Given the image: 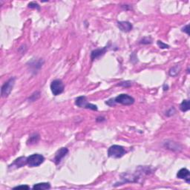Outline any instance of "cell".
<instances>
[{
    "mask_svg": "<svg viewBox=\"0 0 190 190\" xmlns=\"http://www.w3.org/2000/svg\"><path fill=\"white\" fill-rule=\"evenodd\" d=\"M157 46H158L159 47L161 48V49H165V48H169V46H168V45L164 43V42H163L162 41L158 40V41H157Z\"/></svg>",
    "mask_w": 190,
    "mask_h": 190,
    "instance_id": "cell-17",
    "label": "cell"
},
{
    "mask_svg": "<svg viewBox=\"0 0 190 190\" xmlns=\"http://www.w3.org/2000/svg\"><path fill=\"white\" fill-rule=\"evenodd\" d=\"M75 104L80 108H85L94 111H97V106L96 105H94V104L88 103L86 97L85 96L79 97L77 98L76 100H75Z\"/></svg>",
    "mask_w": 190,
    "mask_h": 190,
    "instance_id": "cell-3",
    "label": "cell"
},
{
    "mask_svg": "<svg viewBox=\"0 0 190 190\" xmlns=\"http://www.w3.org/2000/svg\"><path fill=\"white\" fill-rule=\"evenodd\" d=\"M45 157L39 154H34L27 157V164L30 167H36L39 166L44 162Z\"/></svg>",
    "mask_w": 190,
    "mask_h": 190,
    "instance_id": "cell-2",
    "label": "cell"
},
{
    "mask_svg": "<svg viewBox=\"0 0 190 190\" xmlns=\"http://www.w3.org/2000/svg\"><path fill=\"white\" fill-rule=\"evenodd\" d=\"M14 189H29L30 187L27 185H21V186H17L16 187L14 188Z\"/></svg>",
    "mask_w": 190,
    "mask_h": 190,
    "instance_id": "cell-20",
    "label": "cell"
},
{
    "mask_svg": "<svg viewBox=\"0 0 190 190\" xmlns=\"http://www.w3.org/2000/svg\"><path fill=\"white\" fill-rule=\"evenodd\" d=\"M182 31L185 32L188 35H189V25H186V26H184V28H182Z\"/></svg>",
    "mask_w": 190,
    "mask_h": 190,
    "instance_id": "cell-22",
    "label": "cell"
},
{
    "mask_svg": "<svg viewBox=\"0 0 190 190\" xmlns=\"http://www.w3.org/2000/svg\"><path fill=\"white\" fill-rule=\"evenodd\" d=\"M177 177L180 179H184L186 180V181L189 184L190 183V175H189V171L186 168H183L179 170L177 172Z\"/></svg>",
    "mask_w": 190,
    "mask_h": 190,
    "instance_id": "cell-9",
    "label": "cell"
},
{
    "mask_svg": "<svg viewBox=\"0 0 190 190\" xmlns=\"http://www.w3.org/2000/svg\"><path fill=\"white\" fill-rule=\"evenodd\" d=\"M28 8L37 9V10H40V7H39V5L37 4V3L34 2H30V3H29V4H28Z\"/></svg>",
    "mask_w": 190,
    "mask_h": 190,
    "instance_id": "cell-18",
    "label": "cell"
},
{
    "mask_svg": "<svg viewBox=\"0 0 190 190\" xmlns=\"http://www.w3.org/2000/svg\"><path fill=\"white\" fill-rule=\"evenodd\" d=\"M26 164H27V157H19V158H17L11 165H10L9 168H20L22 167V166H25Z\"/></svg>",
    "mask_w": 190,
    "mask_h": 190,
    "instance_id": "cell-10",
    "label": "cell"
},
{
    "mask_svg": "<svg viewBox=\"0 0 190 190\" xmlns=\"http://www.w3.org/2000/svg\"><path fill=\"white\" fill-rule=\"evenodd\" d=\"M105 104L109 105V106H114V105H115L117 103H116L115 101H114V99H113L112 98V99L109 100L108 101L105 102Z\"/></svg>",
    "mask_w": 190,
    "mask_h": 190,
    "instance_id": "cell-19",
    "label": "cell"
},
{
    "mask_svg": "<svg viewBox=\"0 0 190 190\" xmlns=\"http://www.w3.org/2000/svg\"><path fill=\"white\" fill-rule=\"evenodd\" d=\"M116 103H120L124 105H131L134 103V99L128 94H120L114 98Z\"/></svg>",
    "mask_w": 190,
    "mask_h": 190,
    "instance_id": "cell-6",
    "label": "cell"
},
{
    "mask_svg": "<svg viewBox=\"0 0 190 190\" xmlns=\"http://www.w3.org/2000/svg\"><path fill=\"white\" fill-rule=\"evenodd\" d=\"M140 42L143 44H148V43H151L152 40L148 38H144V39H143Z\"/></svg>",
    "mask_w": 190,
    "mask_h": 190,
    "instance_id": "cell-21",
    "label": "cell"
},
{
    "mask_svg": "<svg viewBox=\"0 0 190 190\" xmlns=\"http://www.w3.org/2000/svg\"><path fill=\"white\" fill-rule=\"evenodd\" d=\"M126 153L125 148L123 146L119 145H113L109 147L108 150V155L109 157H114V158H120L123 157Z\"/></svg>",
    "mask_w": 190,
    "mask_h": 190,
    "instance_id": "cell-1",
    "label": "cell"
},
{
    "mask_svg": "<svg viewBox=\"0 0 190 190\" xmlns=\"http://www.w3.org/2000/svg\"><path fill=\"white\" fill-rule=\"evenodd\" d=\"M180 66H178V65L175 66V67H173L172 69H170L169 75H170V76H172V77L176 76V75L178 74V73L180 72Z\"/></svg>",
    "mask_w": 190,
    "mask_h": 190,
    "instance_id": "cell-15",
    "label": "cell"
},
{
    "mask_svg": "<svg viewBox=\"0 0 190 190\" xmlns=\"http://www.w3.org/2000/svg\"><path fill=\"white\" fill-rule=\"evenodd\" d=\"M109 46H105V47H104L103 48H99V49H96L94 50L92 52H91V60H96V59L99 58L100 57L103 56L105 53V52H106L107 49H108Z\"/></svg>",
    "mask_w": 190,
    "mask_h": 190,
    "instance_id": "cell-8",
    "label": "cell"
},
{
    "mask_svg": "<svg viewBox=\"0 0 190 190\" xmlns=\"http://www.w3.org/2000/svg\"><path fill=\"white\" fill-rule=\"evenodd\" d=\"M180 109L183 112H187V111H189V109H190L189 100H184V101H183L181 103V104H180Z\"/></svg>",
    "mask_w": 190,
    "mask_h": 190,
    "instance_id": "cell-13",
    "label": "cell"
},
{
    "mask_svg": "<svg viewBox=\"0 0 190 190\" xmlns=\"http://www.w3.org/2000/svg\"><path fill=\"white\" fill-rule=\"evenodd\" d=\"M15 77H11L2 85L1 90V94L2 97H7L10 94L14 88V84H15Z\"/></svg>",
    "mask_w": 190,
    "mask_h": 190,
    "instance_id": "cell-5",
    "label": "cell"
},
{
    "mask_svg": "<svg viewBox=\"0 0 190 190\" xmlns=\"http://www.w3.org/2000/svg\"><path fill=\"white\" fill-rule=\"evenodd\" d=\"M68 153H69V149H68L67 148H65V147H62V148H60V149L56 152V154H55L54 159H53V161H54L55 164L57 165L60 164L61 160H62V159L64 158V157L68 155Z\"/></svg>",
    "mask_w": 190,
    "mask_h": 190,
    "instance_id": "cell-7",
    "label": "cell"
},
{
    "mask_svg": "<svg viewBox=\"0 0 190 190\" xmlns=\"http://www.w3.org/2000/svg\"><path fill=\"white\" fill-rule=\"evenodd\" d=\"M50 87H51L52 94L54 96L60 95L64 91V84L60 80H54L52 81Z\"/></svg>",
    "mask_w": 190,
    "mask_h": 190,
    "instance_id": "cell-4",
    "label": "cell"
},
{
    "mask_svg": "<svg viewBox=\"0 0 190 190\" xmlns=\"http://www.w3.org/2000/svg\"><path fill=\"white\" fill-rule=\"evenodd\" d=\"M39 139V135L38 134H34L32 135H30V137H29V140L28 141V144L32 145L34 144V143H37L38 142Z\"/></svg>",
    "mask_w": 190,
    "mask_h": 190,
    "instance_id": "cell-14",
    "label": "cell"
},
{
    "mask_svg": "<svg viewBox=\"0 0 190 190\" xmlns=\"http://www.w3.org/2000/svg\"><path fill=\"white\" fill-rule=\"evenodd\" d=\"M39 96H40V94H39V92H35L34 94H32L31 96H30V97H29V100H30L31 102L33 101H35V100H37L38 98L39 97Z\"/></svg>",
    "mask_w": 190,
    "mask_h": 190,
    "instance_id": "cell-16",
    "label": "cell"
},
{
    "mask_svg": "<svg viewBox=\"0 0 190 190\" xmlns=\"http://www.w3.org/2000/svg\"><path fill=\"white\" fill-rule=\"evenodd\" d=\"M51 188V185L49 183H39L33 186V189L36 190H43V189H48Z\"/></svg>",
    "mask_w": 190,
    "mask_h": 190,
    "instance_id": "cell-12",
    "label": "cell"
},
{
    "mask_svg": "<svg viewBox=\"0 0 190 190\" xmlns=\"http://www.w3.org/2000/svg\"><path fill=\"white\" fill-rule=\"evenodd\" d=\"M117 26L123 32H129L132 30V25L129 22H118Z\"/></svg>",
    "mask_w": 190,
    "mask_h": 190,
    "instance_id": "cell-11",
    "label": "cell"
}]
</instances>
